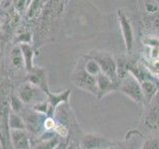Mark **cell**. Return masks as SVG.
Returning a JSON list of instances; mask_svg holds the SVG:
<instances>
[{
	"instance_id": "obj_2",
	"label": "cell",
	"mask_w": 159,
	"mask_h": 149,
	"mask_svg": "<svg viewBox=\"0 0 159 149\" xmlns=\"http://www.w3.org/2000/svg\"><path fill=\"white\" fill-rule=\"evenodd\" d=\"M96 61L99 69H101L102 74L107 76L108 79H111L113 83L118 84V77H117V66L116 62L114 61L113 58L104 52H98L96 54H93L92 57Z\"/></svg>"
},
{
	"instance_id": "obj_4",
	"label": "cell",
	"mask_w": 159,
	"mask_h": 149,
	"mask_svg": "<svg viewBox=\"0 0 159 149\" xmlns=\"http://www.w3.org/2000/svg\"><path fill=\"white\" fill-rule=\"evenodd\" d=\"M117 18H118L119 26H120L124 45H125V49L127 53H131L133 49L134 37H133V30H132L130 21H129L126 14L122 11V9L117 10Z\"/></svg>"
},
{
	"instance_id": "obj_19",
	"label": "cell",
	"mask_w": 159,
	"mask_h": 149,
	"mask_svg": "<svg viewBox=\"0 0 159 149\" xmlns=\"http://www.w3.org/2000/svg\"><path fill=\"white\" fill-rule=\"evenodd\" d=\"M9 106H10V109L11 111L15 112V113H20V111H22V106H23V102L20 101L18 97H11V98L9 99Z\"/></svg>"
},
{
	"instance_id": "obj_25",
	"label": "cell",
	"mask_w": 159,
	"mask_h": 149,
	"mask_svg": "<svg viewBox=\"0 0 159 149\" xmlns=\"http://www.w3.org/2000/svg\"><path fill=\"white\" fill-rule=\"evenodd\" d=\"M141 149H159V141L157 139H149L143 144Z\"/></svg>"
},
{
	"instance_id": "obj_35",
	"label": "cell",
	"mask_w": 159,
	"mask_h": 149,
	"mask_svg": "<svg viewBox=\"0 0 159 149\" xmlns=\"http://www.w3.org/2000/svg\"><path fill=\"white\" fill-rule=\"evenodd\" d=\"M0 149H2V147H1V144H0Z\"/></svg>"
},
{
	"instance_id": "obj_18",
	"label": "cell",
	"mask_w": 159,
	"mask_h": 149,
	"mask_svg": "<svg viewBox=\"0 0 159 149\" xmlns=\"http://www.w3.org/2000/svg\"><path fill=\"white\" fill-rule=\"evenodd\" d=\"M84 70H86L88 74H89L91 76H93L94 78H96L97 76H98V74L102 73L101 69H99L98 64L94 61L93 58L87 61L86 65H84Z\"/></svg>"
},
{
	"instance_id": "obj_36",
	"label": "cell",
	"mask_w": 159,
	"mask_h": 149,
	"mask_svg": "<svg viewBox=\"0 0 159 149\" xmlns=\"http://www.w3.org/2000/svg\"><path fill=\"white\" fill-rule=\"evenodd\" d=\"M126 149H132V148H126Z\"/></svg>"
},
{
	"instance_id": "obj_27",
	"label": "cell",
	"mask_w": 159,
	"mask_h": 149,
	"mask_svg": "<svg viewBox=\"0 0 159 149\" xmlns=\"http://www.w3.org/2000/svg\"><path fill=\"white\" fill-rule=\"evenodd\" d=\"M145 9L148 13H157L158 12V5L155 2H150L148 1L145 4Z\"/></svg>"
},
{
	"instance_id": "obj_34",
	"label": "cell",
	"mask_w": 159,
	"mask_h": 149,
	"mask_svg": "<svg viewBox=\"0 0 159 149\" xmlns=\"http://www.w3.org/2000/svg\"><path fill=\"white\" fill-rule=\"evenodd\" d=\"M0 30H1V22H0Z\"/></svg>"
},
{
	"instance_id": "obj_15",
	"label": "cell",
	"mask_w": 159,
	"mask_h": 149,
	"mask_svg": "<svg viewBox=\"0 0 159 149\" xmlns=\"http://www.w3.org/2000/svg\"><path fill=\"white\" fill-rule=\"evenodd\" d=\"M10 60H11L12 65L16 69L25 68L22 51H21V48H20L19 45H17V46H14L12 48L11 52H10Z\"/></svg>"
},
{
	"instance_id": "obj_11",
	"label": "cell",
	"mask_w": 159,
	"mask_h": 149,
	"mask_svg": "<svg viewBox=\"0 0 159 149\" xmlns=\"http://www.w3.org/2000/svg\"><path fill=\"white\" fill-rule=\"evenodd\" d=\"M20 48H21L23 59H24V65L25 69L27 72H31L35 68L34 66V56H35V51L32 45L30 44H19Z\"/></svg>"
},
{
	"instance_id": "obj_37",
	"label": "cell",
	"mask_w": 159,
	"mask_h": 149,
	"mask_svg": "<svg viewBox=\"0 0 159 149\" xmlns=\"http://www.w3.org/2000/svg\"><path fill=\"white\" fill-rule=\"evenodd\" d=\"M79 149H82V148H79Z\"/></svg>"
},
{
	"instance_id": "obj_7",
	"label": "cell",
	"mask_w": 159,
	"mask_h": 149,
	"mask_svg": "<svg viewBox=\"0 0 159 149\" xmlns=\"http://www.w3.org/2000/svg\"><path fill=\"white\" fill-rule=\"evenodd\" d=\"M9 142L13 149H31V139L27 130H10Z\"/></svg>"
},
{
	"instance_id": "obj_30",
	"label": "cell",
	"mask_w": 159,
	"mask_h": 149,
	"mask_svg": "<svg viewBox=\"0 0 159 149\" xmlns=\"http://www.w3.org/2000/svg\"><path fill=\"white\" fill-rule=\"evenodd\" d=\"M153 23H154V27L159 30V14L155 15V18H154V22Z\"/></svg>"
},
{
	"instance_id": "obj_14",
	"label": "cell",
	"mask_w": 159,
	"mask_h": 149,
	"mask_svg": "<svg viewBox=\"0 0 159 149\" xmlns=\"http://www.w3.org/2000/svg\"><path fill=\"white\" fill-rule=\"evenodd\" d=\"M8 125L10 130H26V124H25L23 117L13 111H10Z\"/></svg>"
},
{
	"instance_id": "obj_28",
	"label": "cell",
	"mask_w": 159,
	"mask_h": 149,
	"mask_svg": "<svg viewBox=\"0 0 159 149\" xmlns=\"http://www.w3.org/2000/svg\"><path fill=\"white\" fill-rule=\"evenodd\" d=\"M150 58L154 60V61L159 60V47L150 49Z\"/></svg>"
},
{
	"instance_id": "obj_29",
	"label": "cell",
	"mask_w": 159,
	"mask_h": 149,
	"mask_svg": "<svg viewBox=\"0 0 159 149\" xmlns=\"http://www.w3.org/2000/svg\"><path fill=\"white\" fill-rule=\"evenodd\" d=\"M67 146H68V143L67 142L60 141V143L58 144V146L55 148V149H67Z\"/></svg>"
},
{
	"instance_id": "obj_24",
	"label": "cell",
	"mask_w": 159,
	"mask_h": 149,
	"mask_svg": "<svg viewBox=\"0 0 159 149\" xmlns=\"http://www.w3.org/2000/svg\"><path fill=\"white\" fill-rule=\"evenodd\" d=\"M31 41H32L31 33L28 31L22 32L21 34L18 35V42H20V44H30L31 45Z\"/></svg>"
},
{
	"instance_id": "obj_32",
	"label": "cell",
	"mask_w": 159,
	"mask_h": 149,
	"mask_svg": "<svg viewBox=\"0 0 159 149\" xmlns=\"http://www.w3.org/2000/svg\"><path fill=\"white\" fill-rule=\"evenodd\" d=\"M106 149H116V148L112 145V146H111V147H107V148H106Z\"/></svg>"
},
{
	"instance_id": "obj_6",
	"label": "cell",
	"mask_w": 159,
	"mask_h": 149,
	"mask_svg": "<svg viewBox=\"0 0 159 149\" xmlns=\"http://www.w3.org/2000/svg\"><path fill=\"white\" fill-rule=\"evenodd\" d=\"M112 146L111 142L108 139L97 134H86L81 141L82 149H106Z\"/></svg>"
},
{
	"instance_id": "obj_13",
	"label": "cell",
	"mask_w": 159,
	"mask_h": 149,
	"mask_svg": "<svg viewBox=\"0 0 159 149\" xmlns=\"http://www.w3.org/2000/svg\"><path fill=\"white\" fill-rule=\"evenodd\" d=\"M43 1H31L29 4V7L27 9L25 16L29 20V21H35L36 19L40 17V15L42 14L45 4Z\"/></svg>"
},
{
	"instance_id": "obj_10",
	"label": "cell",
	"mask_w": 159,
	"mask_h": 149,
	"mask_svg": "<svg viewBox=\"0 0 159 149\" xmlns=\"http://www.w3.org/2000/svg\"><path fill=\"white\" fill-rule=\"evenodd\" d=\"M47 102L50 103L55 111L62 104H67L70 101V97H71V89L67 88L63 92L60 93H52L50 91L47 94Z\"/></svg>"
},
{
	"instance_id": "obj_9",
	"label": "cell",
	"mask_w": 159,
	"mask_h": 149,
	"mask_svg": "<svg viewBox=\"0 0 159 149\" xmlns=\"http://www.w3.org/2000/svg\"><path fill=\"white\" fill-rule=\"evenodd\" d=\"M97 81V88H98V98L101 99L104 96H107L109 93L116 92L118 89V84L113 83L111 79H108L103 74H99L98 76L96 77Z\"/></svg>"
},
{
	"instance_id": "obj_17",
	"label": "cell",
	"mask_w": 159,
	"mask_h": 149,
	"mask_svg": "<svg viewBox=\"0 0 159 149\" xmlns=\"http://www.w3.org/2000/svg\"><path fill=\"white\" fill-rule=\"evenodd\" d=\"M59 143H60L59 137L55 136L53 138L48 139V140L39 141L37 143L33 144L31 149H55L58 146Z\"/></svg>"
},
{
	"instance_id": "obj_12",
	"label": "cell",
	"mask_w": 159,
	"mask_h": 149,
	"mask_svg": "<svg viewBox=\"0 0 159 149\" xmlns=\"http://www.w3.org/2000/svg\"><path fill=\"white\" fill-rule=\"evenodd\" d=\"M141 88H142V93H143V98L144 101L148 102H151V101L154 98L158 93V87L156 84L153 82L149 81V79H145L140 83Z\"/></svg>"
},
{
	"instance_id": "obj_8",
	"label": "cell",
	"mask_w": 159,
	"mask_h": 149,
	"mask_svg": "<svg viewBox=\"0 0 159 149\" xmlns=\"http://www.w3.org/2000/svg\"><path fill=\"white\" fill-rule=\"evenodd\" d=\"M39 93H44L42 91H40L39 88L36 87H34L33 84L30 83H25L23 84L21 87L18 88V97L23 103L30 104V103H34L35 101H38V97Z\"/></svg>"
},
{
	"instance_id": "obj_16",
	"label": "cell",
	"mask_w": 159,
	"mask_h": 149,
	"mask_svg": "<svg viewBox=\"0 0 159 149\" xmlns=\"http://www.w3.org/2000/svg\"><path fill=\"white\" fill-rule=\"evenodd\" d=\"M145 123L149 128H157L159 126V103L153 104L145 119Z\"/></svg>"
},
{
	"instance_id": "obj_38",
	"label": "cell",
	"mask_w": 159,
	"mask_h": 149,
	"mask_svg": "<svg viewBox=\"0 0 159 149\" xmlns=\"http://www.w3.org/2000/svg\"><path fill=\"white\" fill-rule=\"evenodd\" d=\"M0 3H1V2H0Z\"/></svg>"
},
{
	"instance_id": "obj_22",
	"label": "cell",
	"mask_w": 159,
	"mask_h": 149,
	"mask_svg": "<svg viewBox=\"0 0 159 149\" xmlns=\"http://www.w3.org/2000/svg\"><path fill=\"white\" fill-rule=\"evenodd\" d=\"M13 6L15 8V10H16V12L18 13H26L27 9L29 7V4L30 1H24V0H21V1H14L13 2Z\"/></svg>"
},
{
	"instance_id": "obj_5",
	"label": "cell",
	"mask_w": 159,
	"mask_h": 149,
	"mask_svg": "<svg viewBox=\"0 0 159 149\" xmlns=\"http://www.w3.org/2000/svg\"><path fill=\"white\" fill-rule=\"evenodd\" d=\"M27 81L34 87L42 91L45 94L50 92L48 83V73L46 69L35 67L31 72H28Z\"/></svg>"
},
{
	"instance_id": "obj_23",
	"label": "cell",
	"mask_w": 159,
	"mask_h": 149,
	"mask_svg": "<svg viewBox=\"0 0 159 149\" xmlns=\"http://www.w3.org/2000/svg\"><path fill=\"white\" fill-rule=\"evenodd\" d=\"M56 119L54 117H46L44 119L43 127L45 131H54L55 126H56Z\"/></svg>"
},
{
	"instance_id": "obj_31",
	"label": "cell",
	"mask_w": 159,
	"mask_h": 149,
	"mask_svg": "<svg viewBox=\"0 0 159 149\" xmlns=\"http://www.w3.org/2000/svg\"><path fill=\"white\" fill-rule=\"evenodd\" d=\"M67 149H79V147H77V145L74 142H71V143L68 144Z\"/></svg>"
},
{
	"instance_id": "obj_20",
	"label": "cell",
	"mask_w": 159,
	"mask_h": 149,
	"mask_svg": "<svg viewBox=\"0 0 159 149\" xmlns=\"http://www.w3.org/2000/svg\"><path fill=\"white\" fill-rule=\"evenodd\" d=\"M143 45L149 48H156L159 47V38L155 36H145L142 39Z\"/></svg>"
},
{
	"instance_id": "obj_3",
	"label": "cell",
	"mask_w": 159,
	"mask_h": 149,
	"mask_svg": "<svg viewBox=\"0 0 159 149\" xmlns=\"http://www.w3.org/2000/svg\"><path fill=\"white\" fill-rule=\"evenodd\" d=\"M118 89L133 102L137 103L144 102L141 84L130 74H128V76L123 79V83H121L120 86L118 87Z\"/></svg>"
},
{
	"instance_id": "obj_26",
	"label": "cell",
	"mask_w": 159,
	"mask_h": 149,
	"mask_svg": "<svg viewBox=\"0 0 159 149\" xmlns=\"http://www.w3.org/2000/svg\"><path fill=\"white\" fill-rule=\"evenodd\" d=\"M7 138L5 136V133L3 130V127H2V124H1V120H0V144H1V147L2 149H8L7 148Z\"/></svg>"
},
{
	"instance_id": "obj_33",
	"label": "cell",
	"mask_w": 159,
	"mask_h": 149,
	"mask_svg": "<svg viewBox=\"0 0 159 149\" xmlns=\"http://www.w3.org/2000/svg\"><path fill=\"white\" fill-rule=\"evenodd\" d=\"M156 3H157V5H158V8H159V1H157Z\"/></svg>"
},
{
	"instance_id": "obj_1",
	"label": "cell",
	"mask_w": 159,
	"mask_h": 149,
	"mask_svg": "<svg viewBox=\"0 0 159 149\" xmlns=\"http://www.w3.org/2000/svg\"><path fill=\"white\" fill-rule=\"evenodd\" d=\"M71 81L77 88L98 97V88L96 78L87 73L84 68H77L71 76Z\"/></svg>"
},
{
	"instance_id": "obj_21",
	"label": "cell",
	"mask_w": 159,
	"mask_h": 149,
	"mask_svg": "<svg viewBox=\"0 0 159 149\" xmlns=\"http://www.w3.org/2000/svg\"><path fill=\"white\" fill-rule=\"evenodd\" d=\"M54 132L56 133L57 136H60L62 138H67L68 134H69V129L67 126H65L64 124L57 122L56 126H55V129H54Z\"/></svg>"
}]
</instances>
